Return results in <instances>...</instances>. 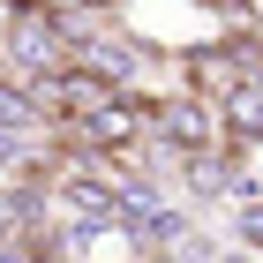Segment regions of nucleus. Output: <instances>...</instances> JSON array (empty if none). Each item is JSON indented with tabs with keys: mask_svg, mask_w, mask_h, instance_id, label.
<instances>
[{
	"mask_svg": "<svg viewBox=\"0 0 263 263\" xmlns=\"http://www.w3.org/2000/svg\"><path fill=\"white\" fill-rule=\"evenodd\" d=\"M136 128H143L136 105H128V98H105L98 113L83 121V136H90V143H136Z\"/></svg>",
	"mask_w": 263,
	"mask_h": 263,
	"instance_id": "f257e3e1",
	"label": "nucleus"
},
{
	"mask_svg": "<svg viewBox=\"0 0 263 263\" xmlns=\"http://www.w3.org/2000/svg\"><path fill=\"white\" fill-rule=\"evenodd\" d=\"M158 128L181 143V151H203V143H211V113H203L196 98H173V105L158 113Z\"/></svg>",
	"mask_w": 263,
	"mask_h": 263,
	"instance_id": "f03ea898",
	"label": "nucleus"
},
{
	"mask_svg": "<svg viewBox=\"0 0 263 263\" xmlns=\"http://www.w3.org/2000/svg\"><path fill=\"white\" fill-rule=\"evenodd\" d=\"M61 45H68V38H45V23H23V30H15V61H23V68H53Z\"/></svg>",
	"mask_w": 263,
	"mask_h": 263,
	"instance_id": "7ed1b4c3",
	"label": "nucleus"
},
{
	"mask_svg": "<svg viewBox=\"0 0 263 263\" xmlns=\"http://www.w3.org/2000/svg\"><path fill=\"white\" fill-rule=\"evenodd\" d=\"M30 113H38V105H30V90L0 83V136H8V128H30Z\"/></svg>",
	"mask_w": 263,
	"mask_h": 263,
	"instance_id": "20e7f679",
	"label": "nucleus"
},
{
	"mask_svg": "<svg viewBox=\"0 0 263 263\" xmlns=\"http://www.w3.org/2000/svg\"><path fill=\"white\" fill-rule=\"evenodd\" d=\"M241 248H263V203H248V211H241Z\"/></svg>",
	"mask_w": 263,
	"mask_h": 263,
	"instance_id": "39448f33",
	"label": "nucleus"
},
{
	"mask_svg": "<svg viewBox=\"0 0 263 263\" xmlns=\"http://www.w3.org/2000/svg\"><path fill=\"white\" fill-rule=\"evenodd\" d=\"M173 263H188V256H173Z\"/></svg>",
	"mask_w": 263,
	"mask_h": 263,
	"instance_id": "423d86ee",
	"label": "nucleus"
}]
</instances>
